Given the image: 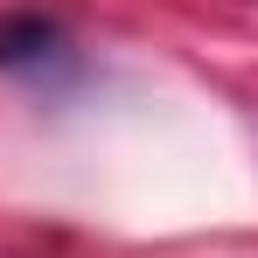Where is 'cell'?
<instances>
[{
	"instance_id": "cell-1",
	"label": "cell",
	"mask_w": 258,
	"mask_h": 258,
	"mask_svg": "<svg viewBox=\"0 0 258 258\" xmlns=\"http://www.w3.org/2000/svg\"><path fill=\"white\" fill-rule=\"evenodd\" d=\"M63 56V28L49 14H0V70H42Z\"/></svg>"
}]
</instances>
